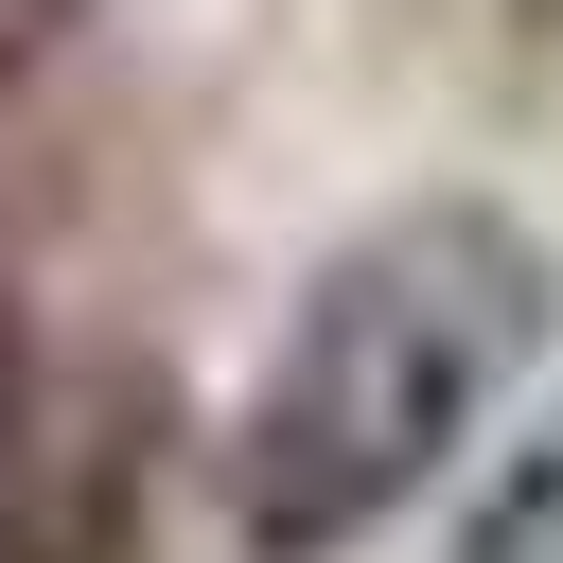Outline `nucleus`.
Here are the masks:
<instances>
[{
	"mask_svg": "<svg viewBox=\"0 0 563 563\" xmlns=\"http://www.w3.org/2000/svg\"><path fill=\"white\" fill-rule=\"evenodd\" d=\"M457 563H563V422L493 475V510H475V545H457Z\"/></svg>",
	"mask_w": 563,
	"mask_h": 563,
	"instance_id": "obj_2",
	"label": "nucleus"
},
{
	"mask_svg": "<svg viewBox=\"0 0 563 563\" xmlns=\"http://www.w3.org/2000/svg\"><path fill=\"white\" fill-rule=\"evenodd\" d=\"M0 405H18V369H0Z\"/></svg>",
	"mask_w": 563,
	"mask_h": 563,
	"instance_id": "obj_3",
	"label": "nucleus"
},
{
	"mask_svg": "<svg viewBox=\"0 0 563 563\" xmlns=\"http://www.w3.org/2000/svg\"><path fill=\"white\" fill-rule=\"evenodd\" d=\"M545 317H563V264L493 194H422V211L352 229L299 282V317H282V352L246 387V440H229L246 545L334 563L387 510H422V475H457V440L528 387Z\"/></svg>",
	"mask_w": 563,
	"mask_h": 563,
	"instance_id": "obj_1",
	"label": "nucleus"
}]
</instances>
